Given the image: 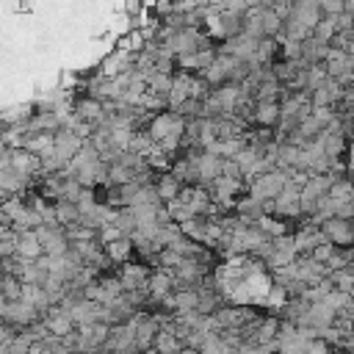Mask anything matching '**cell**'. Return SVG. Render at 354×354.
<instances>
[{
	"label": "cell",
	"instance_id": "ba28073f",
	"mask_svg": "<svg viewBox=\"0 0 354 354\" xmlns=\"http://www.w3.org/2000/svg\"><path fill=\"white\" fill-rule=\"evenodd\" d=\"M155 191H158V196H160V202H171V199H177L180 196V191H183V183L171 174V171H160L158 177H155Z\"/></svg>",
	"mask_w": 354,
	"mask_h": 354
},
{
	"label": "cell",
	"instance_id": "30bf717a",
	"mask_svg": "<svg viewBox=\"0 0 354 354\" xmlns=\"http://www.w3.org/2000/svg\"><path fill=\"white\" fill-rule=\"evenodd\" d=\"M326 53H329V44L321 41V39H315V36H307L301 41V61L304 64H324Z\"/></svg>",
	"mask_w": 354,
	"mask_h": 354
},
{
	"label": "cell",
	"instance_id": "7c38bea8",
	"mask_svg": "<svg viewBox=\"0 0 354 354\" xmlns=\"http://www.w3.org/2000/svg\"><path fill=\"white\" fill-rule=\"evenodd\" d=\"M102 246H105V254L111 257L113 266H119V263H124V260L133 257V241L124 238V235H119V238H113V241H108Z\"/></svg>",
	"mask_w": 354,
	"mask_h": 354
},
{
	"label": "cell",
	"instance_id": "ac0fdd59",
	"mask_svg": "<svg viewBox=\"0 0 354 354\" xmlns=\"http://www.w3.org/2000/svg\"><path fill=\"white\" fill-rule=\"evenodd\" d=\"M335 252H337V246H335V243H329V241H324V243H318L310 254H313L318 263H324V266H326V263L332 260V254H335Z\"/></svg>",
	"mask_w": 354,
	"mask_h": 354
},
{
	"label": "cell",
	"instance_id": "8fae6325",
	"mask_svg": "<svg viewBox=\"0 0 354 354\" xmlns=\"http://www.w3.org/2000/svg\"><path fill=\"white\" fill-rule=\"evenodd\" d=\"M53 210H55V221H58L61 227L80 224V207H77V202H69V199H53Z\"/></svg>",
	"mask_w": 354,
	"mask_h": 354
},
{
	"label": "cell",
	"instance_id": "9c48e42d",
	"mask_svg": "<svg viewBox=\"0 0 354 354\" xmlns=\"http://www.w3.org/2000/svg\"><path fill=\"white\" fill-rule=\"evenodd\" d=\"M183 348V340L169 329V324H163L155 335V343H152V351L155 354H180Z\"/></svg>",
	"mask_w": 354,
	"mask_h": 354
},
{
	"label": "cell",
	"instance_id": "9a60e30c",
	"mask_svg": "<svg viewBox=\"0 0 354 354\" xmlns=\"http://www.w3.org/2000/svg\"><path fill=\"white\" fill-rule=\"evenodd\" d=\"M171 83H174V75H166V72H155V75L147 80V91H149V94H158V97H166V100H169Z\"/></svg>",
	"mask_w": 354,
	"mask_h": 354
},
{
	"label": "cell",
	"instance_id": "44dd1931",
	"mask_svg": "<svg viewBox=\"0 0 354 354\" xmlns=\"http://www.w3.org/2000/svg\"><path fill=\"white\" fill-rule=\"evenodd\" d=\"M293 3H301V0H293Z\"/></svg>",
	"mask_w": 354,
	"mask_h": 354
},
{
	"label": "cell",
	"instance_id": "52a82bcc",
	"mask_svg": "<svg viewBox=\"0 0 354 354\" xmlns=\"http://www.w3.org/2000/svg\"><path fill=\"white\" fill-rule=\"evenodd\" d=\"M41 254H44V249H41V243H39V238H36L33 230L17 232V257H22V260H39Z\"/></svg>",
	"mask_w": 354,
	"mask_h": 354
},
{
	"label": "cell",
	"instance_id": "277c9868",
	"mask_svg": "<svg viewBox=\"0 0 354 354\" xmlns=\"http://www.w3.org/2000/svg\"><path fill=\"white\" fill-rule=\"evenodd\" d=\"M33 232H36V238H39V243H41V249H44L47 257H61V254H66L69 241H66L61 224H39Z\"/></svg>",
	"mask_w": 354,
	"mask_h": 354
},
{
	"label": "cell",
	"instance_id": "ffe728a7",
	"mask_svg": "<svg viewBox=\"0 0 354 354\" xmlns=\"http://www.w3.org/2000/svg\"><path fill=\"white\" fill-rule=\"evenodd\" d=\"M348 321H351V326H354V313H351V315H348Z\"/></svg>",
	"mask_w": 354,
	"mask_h": 354
},
{
	"label": "cell",
	"instance_id": "6da1fadb",
	"mask_svg": "<svg viewBox=\"0 0 354 354\" xmlns=\"http://www.w3.org/2000/svg\"><path fill=\"white\" fill-rule=\"evenodd\" d=\"M243 33H249L254 39H279L282 19L268 6H249L243 11Z\"/></svg>",
	"mask_w": 354,
	"mask_h": 354
},
{
	"label": "cell",
	"instance_id": "e0dca14e",
	"mask_svg": "<svg viewBox=\"0 0 354 354\" xmlns=\"http://www.w3.org/2000/svg\"><path fill=\"white\" fill-rule=\"evenodd\" d=\"M33 346V340L25 335V332H14V337L6 343V348H8V354H28V348Z\"/></svg>",
	"mask_w": 354,
	"mask_h": 354
},
{
	"label": "cell",
	"instance_id": "5b68a950",
	"mask_svg": "<svg viewBox=\"0 0 354 354\" xmlns=\"http://www.w3.org/2000/svg\"><path fill=\"white\" fill-rule=\"evenodd\" d=\"M321 232L329 243L335 246H351L354 243V230H351V218H340V216H329L321 224Z\"/></svg>",
	"mask_w": 354,
	"mask_h": 354
},
{
	"label": "cell",
	"instance_id": "8992f818",
	"mask_svg": "<svg viewBox=\"0 0 354 354\" xmlns=\"http://www.w3.org/2000/svg\"><path fill=\"white\" fill-rule=\"evenodd\" d=\"M279 122V100H257L252 111V127H277Z\"/></svg>",
	"mask_w": 354,
	"mask_h": 354
},
{
	"label": "cell",
	"instance_id": "5bb4252c",
	"mask_svg": "<svg viewBox=\"0 0 354 354\" xmlns=\"http://www.w3.org/2000/svg\"><path fill=\"white\" fill-rule=\"evenodd\" d=\"M0 296L6 301H19L22 299V279L11 274H0Z\"/></svg>",
	"mask_w": 354,
	"mask_h": 354
},
{
	"label": "cell",
	"instance_id": "3957f363",
	"mask_svg": "<svg viewBox=\"0 0 354 354\" xmlns=\"http://www.w3.org/2000/svg\"><path fill=\"white\" fill-rule=\"evenodd\" d=\"M288 271H290V277H293V279H299V282H304V285L321 282V279L329 274V271H326V266H324V263H318L313 254H296V257L290 260Z\"/></svg>",
	"mask_w": 354,
	"mask_h": 354
},
{
	"label": "cell",
	"instance_id": "7a4b0ae2",
	"mask_svg": "<svg viewBox=\"0 0 354 354\" xmlns=\"http://www.w3.org/2000/svg\"><path fill=\"white\" fill-rule=\"evenodd\" d=\"M288 174L290 171H282V169H266V171L246 180V194L257 202H271L288 185V180H290Z\"/></svg>",
	"mask_w": 354,
	"mask_h": 354
},
{
	"label": "cell",
	"instance_id": "4fadbf2b",
	"mask_svg": "<svg viewBox=\"0 0 354 354\" xmlns=\"http://www.w3.org/2000/svg\"><path fill=\"white\" fill-rule=\"evenodd\" d=\"M332 288L337 290H346V293H354V266H343V268H335L326 274Z\"/></svg>",
	"mask_w": 354,
	"mask_h": 354
},
{
	"label": "cell",
	"instance_id": "d6986e66",
	"mask_svg": "<svg viewBox=\"0 0 354 354\" xmlns=\"http://www.w3.org/2000/svg\"><path fill=\"white\" fill-rule=\"evenodd\" d=\"M304 354H337V348H335L332 343H326V340H321V337H313V340L307 343V348H304Z\"/></svg>",
	"mask_w": 354,
	"mask_h": 354
},
{
	"label": "cell",
	"instance_id": "2e32d148",
	"mask_svg": "<svg viewBox=\"0 0 354 354\" xmlns=\"http://www.w3.org/2000/svg\"><path fill=\"white\" fill-rule=\"evenodd\" d=\"M335 33H337V28H335V17H326V14H324V17L315 22V28H313V33H310V36H315V39H321V41H326V44H329Z\"/></svg>",
	"mask_w": 354,
	"mask_h": 354
}]
</instances>
